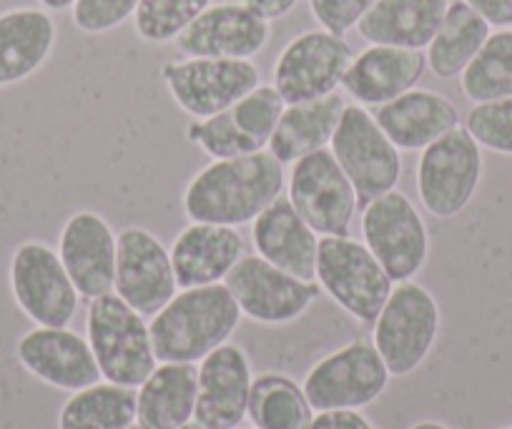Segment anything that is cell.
Segmentation results:
<instances>
[{"mask_svg":"<svg viewBox=\"0 0 512 429\" xmlns=\"http://www.w3.org/2000/svg\"><path fill=\"white\" fill-rule=\"evenodd\" d=\"M284 186V164L262 149L206 164L186 184L181 204L189 221L239 229L269 209L282 196Z\"/></svg>","mask_w":512,"mask_h":429,"instance_id":"obj_1","label":"cell"},{"mask_svg":"<svg viewBox=\"0 0 512 429\" xmlns=\"http://www.w3.org/2000/svg\"><path fill=\"white\" fill-rule=\"evenodd\" d=\"M241 322V309L226 284L181 289L151 317V342L159 362L196 364L226 344Z\"/></svg>","mask_w":512,"mask_h":429,"instance_id":"obj_2","label":"cell"},{"mask_svg":"<svg viewBox=\"0 0 512 429\" xmlns=\"http://www.w3.org/2000/svg\"><path fill=\"white\" fill-rule=\"evenodd\" d=\"M86 339L101 369V379L118 387L139 389L159 367L149 322L116 292L91 299Z\"/></svg>","mask_w":512,"mask_h":429,"instance_id":"obj_3","label":"cell"},{"mask_svg":"<svg viewBox=\"0 0 512 429\" xmlns=\"http://www.w3.org/2000/svg\"><path fill=\"white\" fill-rule=\"evenodd\" d=\"M372 327V344L392 377H407L435 349L440 337V304L417 281H400Z\"/></svg>","mask_w":512,"mask_h":429,"instance_id":"obj_4","label":"cell"},{"mask_svg":"<svg viewBox=\"0 0 512 429\" xmlns=\"http://www.w3.org/2000/svg\"><path fill=\"white\" fill-rule=\"evenodd\" d=\"M317 284L334 304L362 324L377 322L395 281L364 241L322 236L317 254Z\"/></svg>","mask_w":512,"mask_h":429,"instance_id":"obj_5","label":"cell"},{"mask_svg":"<svg viewBox=\"0 0 512 429\" xmlns=\"http://www.w3.org/2000/svg\"><path fill=\"white\" fill-rule=\"evenodd\" d=\"M482 149L465 126L432 141L417 161V194L427 214L455 219L470 206L482 181Z\"/></svg>","mask_w":512,"mask_h":429,"instance_id":"obj_6","label":"cell"},{"mask_svg":"<svg viewBox=\"0 0 512 429\" xmlns=\"http://www.w3.org/2000/svg\"><path fill=\"white\" fill-rule=\"evenodd\" d=\"M362 239L395 284L415 279L430 259V231L425 219L400 189L364 204Z\"/></svg>","mask_w":512,"mask_h":429,"instance_id":"obj_7","label":"cell"},{"mask_svg":"<svg viewBox=\"0 0 512 429\" xmlns=\"http://www.w3.org/2000/svg\"><path fill=\"white\" fill-rule=\"evenodd\" d=\"M329 151L337 164L352 181L359 196V204L377 199L387 191L397 189L402 179V156L387 133L374 121V113L367 106L352 103L344 108L342 121L334 133Z\"/></svg>","mask_w":512,"mask_h":429,"instance_id":"obj_8","label":"cell"},{"mask_svg":"<svg viewBox=\"0 0 512 429\" xmlns=\"http://www.w3.org/2000/svg\"><path fill=\"white\" fill-rule=\"evenodd\" d=\"M390 369L367 339H354L319 359L304 377L302 389L314 412L364 409L390 384Z\"/></svg>","mask_w":512,"mask_h":429,"instance_id":"obj_9","label":"cell"},{"mask_svg":"<svg viewBox=\"0 0 512 429\" xmlns=\"http://www.w3.org/2000/svg\"><path fill=\"white\" fill-rule=\"evenodd\" d=\"M11 294L36 327H68L78 312L76 292L61 256L43 241H23L8 266Z\"/></svg>","mask_w":512,"mask_h":429,"instance_id":"obj_10","label":"cell"},{"mask_svg":"<svg viewBox=\"0 0 512 429\" xmlns=\"http://www.w3.org/2000/svg\"><path fill=\"white\" fill-rule=\"evenodd\" d=\"M224 284L241 309V317L264 327H284L302 319L322 292L317 281L297 279L259 254H246L229 271Z\"/></svg>","mask_w":512,"mask_h":429,"instance_id":"obj_11","label":"cell"},{"mask_svg":"<svg viewBox=\"0 0 512 429\" xmlns=\"http://www.w3.org/2000/svg\"><path fill=\"white\" fill-rule=\"evenodd\" d=\"M287 199L319 236H347L359 206L352 181L329 149L294 161Z\"/></svg>","mask_w":512,"mask_h":429,"instance_id":"obj_12","label":"cell"},{"mask_svg":"<svg viewBox=\"0 0 512 429\" xmlns=\"http://www.w3.org/2000/svg\"><path fill=\"white\" fill-rule=\"evenodd\" d=\"M171 98L194 121L229 111L262 83V73L241 58H184L161 68Z\"/></svg>","mask_w":512,"mask_h":429,"instance_id":"obj_13","label":"cell"},{"mask_svg":"<svg viewBox=\"0 0 512 429\" xmlns=\"http://www.w3.org/2000/svg\"><path fill=\"white\" fill-rule=\"evenodd\" d=\"M347 38L332 31H304L284 46L274 63V88L289 103L314 101L337 93L352 63Z\"/></svg>","mask_w":512,"mask_h":429,"instance_id":"obj_14","label":"cell"},{"mask_svg":"<svg viewBox=\"0 0 512 429\" xmlns=\"http://www.w3.org/2000/svg\"><path fill=\"white\" fill-rule=\"evenodd\" d=\"M113 292L144 317L159 314L179 292L171 251L144 226H128L116 236Z\"/></svg>","mask_w":512,"mask_h":429,"instance_id":"obj_15","label":"cell"},{"mask_svg":"<svg viewBox=\"0 0 512 429\" xmlns=\"http://www.w3.org/2000/svg\"><path fill=\"white\" fill-rule=\"evenodd\" d=\"M16 359L28 374L61 392L101 382V369L86 337L68 327H36L16 344Z\"/></svg>","mask_w":512,"mask_h":429,"instance_id":"obj_16","label":"cell"},{"mask_svg":"<svg viewBox=\"0 0 512 429\" xmlns=\"http://www.w3.org/2000/svg\"><path fill=\"white\" fill-rule=\"evenodd\" d=\"M58 256L83 299H98L116 284V234L101 214L91 209L68 216L58 236Z\"/></svg>","mask_w":512,"mask_h":429,"instance_id":"obj_17","label":"cell"},{"mask_svg":"<svg viewBox=\"0 0 512 429\" xmlns=\"http://www.w3.org/2000/svg\"><path fill=\"white\" fill-rule=\"evenodd\" d=\"M199 394L194 422L204 429H239L249 409L254 374L249 357L236 344H221L199 362Z\"/></svg>","mask_w":512,"mask_h":429,"instance_id":"obj_18","label":"cell"},{"mask_svg":"<svg viewBox=\"0 0 512 429\" xmlns=\"http://www.w3.org/2000/svg\"><path fill=\"white\" fill-rule=\"evenodd\" d=\"M269 21L241 3H211L179 38L176 46L186 58H241L251 61L267 48Z\"/></svg>","mask_w":512,"mask_h":429,"instance_id":"obj_19","label":"cell"},{"mask_svg":"<svg viewBox=\"0 0 512 429\" xmlns=\"http://www.w3.org/2000/svg\"><path fill=\"white\" fill-rule=\"evenodd\" d=\"M427 71L425 51L397 46H369L352 58L342 88L359 106H384L417 88Z\"/></svg>","mask_w":512,"mask_h":429,"instance_id":"obj_20","label":"cell"},{"mask_svg":"<svg viewBox=\"0 0 512 429\" xmlns=\"http://www.w3.org/2000/svg\"><path fill=\"white\" fill-rule=\"evenodd\" d=\"M319 239L322 236L297 214L287 196H279L251 221L256 254L302 281H317Z\"/></svg>","mask_w":512,"mask_h":429,"instance_id":"obj_21","label":"cell"},{"mask_svg":"<svg viewBox=\"0 0 512 429\" xmlns=\"http://www.w3.org/2000/svg\"><path fill=\"white\" fill-rule=\"evenodd\" d=\"M169 251L179 289H194L221 284L246 256V241L234 226L191 221Z\"/></svg>","mask_w":512,"mask_h":429,"instance_id":"obj_22","label":"cell"},{"mask_svg":"<svg viewBox=\"0 0 512 429\" xmlns=\"http://www.w3.org/2000/svg\"><path fill=\"white\" fill-rule=\"evenodd\" d=\"M374 121L400 151H422L460 126V113L455 103L442 93L412 88L395 101L377 106Z\"/></svg>","mask_w":512,"mask_h":429,"instance_id":"obj_23","label":"cell"},{"mask_svg":"<svg viewBox=\"0 0 512 429\" xmlns=\"http://www.w3.org/2000/svg\"><path fill=\"white\" fill-rule=\"evenodd\" d=\"M56 23L46 8H11L0 13V88L28 81L56 48Z\"/></svg>","mask_w":512,"mask_h":429,"instance_id":"obj_24","label":"cell"},{"mask_svg":"<svg viewBox=\"0 0 512 429\" xmlns=\"http://www.w3.org/2000/svg\"><path fill=\"white\" fill-rule=\"evenodd\" d=\"M452 0H377L357 23L369 46H397L425 51L442 26Z\"/></svg>","mask_w":512,"mask_h":429,"instance_id":"obj_25","label":"cell"},{"mask_svg":"<svg viewBox=\"0 0 512 429\" xmlns=\"http://www.w3.org/2000/svg\"><path fill=\"white\" fill-rule=\"evenodd\" d=\"M344 108H347V101L339 93L314 98V101L289 103L269 138L267 151L284 166H289L314 151L329 149Z\"/></svg>","mask_w":512,"mask_h":429,"instance_id":"obj_26","label":"cell"},{"mask_svg":"<svg viewBox=\"0 0 512 429\" xmlns=\"http://www.w3.org/2000/svg\"><path fill=\"white\" fill-rule=\"evenodd\" d=\"M199 369L194 364L159 362L136 392V419L149 429H181L194 422Z\"/></svg>","mask_w":512,"mask_h":429,"instance_id":"obj_27","label":"cell"},{"mask_svg":"<svg viewBox=\"0 0 512 429\" xmlns=\"http://www.w3.org/2000/svg\"><path fill=\"white\" fill-rule=\"evenodd\" d=\"M490 33L492 26L480 13L472 11L465 0H452L442 18V26L437 28L430 46L425 48L427 68L442 81L460 78L472 58L485 46Z\"/></svg>","mask_w":512,"mask_h":429,"instance_id":"obj_28","label":"cell"},{"mask_svg":"<svg viewBox=\"0 0 512 429\" xmlns=\"http://www.w3.org/2000/svg\"><path fill=\"white\" fill-rule=\"evenodd\" d=\"M136 419V389L98 382L71 392L58 412V429H128Z\"/></svg>","mask_w":512,"mask_h":429,"instance_id":"obj_29","label":"cell"},{"mask_svg":"<svg viewBox=\"0 0 512 429\" xmlns=\"http://www.w3.org/2000/svg\"><path fill=\"white\" fill-rule=\"evenodd\" d=\"M246 417L254 429H309L314 409L302 384L284 374H259L251 382Z\"/></svg>","mask_w":512,"mask_h":429,"instance_id":"obj_30","label":"cell"},{"mask_svg":"<svg viewBox=\"0 0 512 429\" xmlns=\"http://www.w3.org/2000/svg\"><path fill=\"white\" fill-rule=\"evenodd\" d=\"M460 88L470 103L512 98V28L490 33L480 53L462 71Z\"/></svg>","mask_w":512,"mask_h":429,"instance_id":"obj_31","label":"cell"},{"mask_svg":"<svg viewBox=\"0 0 512 429\" xmlns=\"http://www.w3.org/2000/svg\"><path fill=\"white\" fill-rule=\"evenodd\" d=\"M211 6V0H141L134 16L136 36L146 43H171Z\"/></svg>","mask_w":512,"mask_h":429,"instance_id":"obj_32","label":"cell"},{"mask_svg":"<svg viewBox=\"0 0 512 429\" xmlns=\"http://www.w3.org/2000/svg\"><path fill=\"white\" fill-rule=\"evenodd\" d=\"M287 101L282 98V93L267 83H259L256 88H251L244 98L234 103L229 108L231 118L239 126L241 133L256 141L262 149H267L269 138H272L274 128H277L279 118H282Z\"/></svg>","mask_w":512,"mask_h":429,"instance_id":"obj_33","label":"cell"},{"mask_svg":"<svg viewBox=\"0 0 512 429\" xmlns=\"http://www.w3.org/2000/svg\"><path fill=\"white\" fill-rule=\"evenodd\" d=\"M186 138L191 143H196V146H201V151L209 154L211 161L236 159V156L262 151L259 143L251 141L246 133L239 131V126H236L229 111H221L216 116L194 121L189 126V131H186Z\"/></svg>","mask_w":512,"mask_h":429,"instance_id":"obj_34","label":"cell"},{"mask_svg":"<svg viewBox=\"0 0 512 429\" xmlns=\"http://www.w3.org/2000/svg\"><path fill=\"white\" fill-rule=\"evenodd\" d=\"M465 128L480 149L512 156V98L475 103L467 113Z\"/></svg>","mask_w":512,"mask_h":429,"instance_id":"obj_35","label":"cell"},{"mask_svg":"<svg viewBox=\"0 0 512 429\" xmlns=\"http://www.w3.org/2000/svg\"><path fill=\"white\" fill-rule=\"evenodd\" d=\"M141 0H76L71 8L73 26L88 36L116 31L136 16Z\"/></svg>","mask_w":512,"mask_h":429,"instance_id":"obj_36","label":"cell"},{"mask_svg":"<svg viewBox=\"0 0 512 429\" xmlns=\"http://www.w3.org/2000/svg\"><path fill=\"white\" fill-rule=\"evenodd\" d=\"M374 3L377 0H309V8H312V16L317 18L324 31L344 36L352 28H357V23L362 21V16Z\"/></svg>","mask_w":512,"mask_h":429,"instance_id":"obj_37","label":"cell"},{"mask_svg":"<svg viewBox=\"0 0 512 429\" xmlns=\"http://www.w3.org/2000/svg\"><path fill=\"white\" fill-rule=\"evenodd\" d=\"M309 429H377L359 409H332L317 412Z\"/></svg>","mask_w":512,"mask_h":429,"instance_id":"obj_38","label":"cell"},{"mask_svg":"<svg viewBox=\"0 0 512 429\" xmlns=\"http://www.w3.org/2000/svg\"><path fill=\"white\" fill-rule=\"evenodd\" d=\"M490 26L512 28V0H465Z\"/></svg>","mask_w":512,"mask_h":429,"instance_id":"obj_39","label":"cell"},{"mask_svg":"<svg viewBox=\"0 0 512 429\" xmlns=\"http://www.w3.org/2000/svg\"><path fill=\"white\" fill-rule=\"evenodd\" d=\"M241 6L249 8L251 13H256L264 21H279V18L289 16L294 11L299 0H239Z\"/></svg>","mask_w":512,"mask_h":429,"instance_id":"obj_40","label":"cell"},{"mask_svg":"<svg viewBox=\"0 0 512 429\" xmlns=\"http://www.w3.org/2000/svg\"><path fill=\"white\" fill-rule=\"evenodd\" d=\"M38 3H41V8H46L48 13H61V11H68V8H73L76 0H38Z\"/></svg>","mask_w":512,"mask_h":429,"instance_id":"obj_41","label":"cell"},{"mask_svg":"<svg viewBox=\"0 0 512 429\" xmlns=\"http://www.w3.org/2000/svg\"><path fill=\"white\" fill-rule=\"evenodd\" d=\"M410 429H452L447 427L445 422H437V419H422V422H415Z\"/></svg>","mask_w":512,"mask_h":429,"instance_id":"obj_42","label":"cell"},{"mask_svg":"<svg viewBox=\"0 0 512 429\" xmlns=\"http://www.w3.org/2000/svg\"><path fill=\"white\" fill-rule=\"evenodd\" d=\"M181 429H204V427H199V424H196V422H189V424H186V427H181Z\"/></svg>","mask_w":512,"mask_h":429,"instance_id":"obj_43","label":"cell"},{"mask_svg":"<svg viewBox=\"0 0 512 429\" xmlns=\"http://www.w3.org/2000/svg\"><path fill=\"white\" fill-rule=\"evenodd\" d=\"M128 429H149V427H144V424H141V422H134Z\"/></svg>","mask_w":512,"mask_h":429,"instance_id":"obj_44","label":"cell"},{"mask_svg":"<svg viewBox=\"0 0 512 429\" xmlns=\"http://www.w3.org/2000/svg\"><path fill=\"white\" fill-rule=\"evenodd\" d=\"M502 429H512V427H502Z\"/></svg>","mask_w":512,"mask_h":429,"instance_id":"obj_45","label":"cell"}]
</instances>
